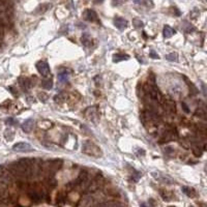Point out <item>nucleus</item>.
I'll return each mask as SVG.
<instances>
[{
	"label": "nucleus",
	"mask_w": 207,
	"mask_h": 207,
	"mask_svg": "<svg viewBox=\"0 0 207 207\" xmlns=\"http://www.w3.org/2000/svg\"><path fill=\"white\" fill-rule=\"evenodd\" d=\"M82 150L84 153L88 154V155H91V156H95V157H99L102 155V150L101 148L98 147L94 143H92L91 141H85L83 143V146H82Z\"/></svg>",
	"instance_id": "1"
},
{
	"label": "nucleus",
	"mask_w": 207,
	"mask_h": 207,
	"mask_svg": "<svg viewBox=\"0 0 207 207\" xmlns=\"http://www.w3.org/2000/svg\"><path fill=\"white\" fill-rule=\"evenodd\" d=\"M103 182H104L103 176L98 175L94 179L90 181L88 183V185L86 186V190H85L86 194H92V193L98 192V190L101 189V186L103 185Z\"/></svg>",
	"instance_id": "2"
},
{
	"label": "nucleus",
	"mask_w": 207,
	"mask_h": 207,
	"mask_svg": "<svg viewBox=\"0 0 207 207\" xmlns=\"http://www.w3.org/2000/svg\"><path fill=\"white\" fill-rule=\"evenodd\" d=\"M89 182H90L89 181V173L87 172L86 170H83V171H81V173L79 174L78 178L76 179L75 182H74V186H76V185L82 186V185H84V184L88 185Z\"/></svg>",
	"instance_id": "3"
},
{
	"label": "nucleus",
	"mask_w": 207,
	"mask_h": 207,
	"mask_svg": "<svg viewBox=\"0 0 207 207\" xmlns=\"http://www.w3.org/2000/svg\"><path fill=\"white\" fill-rule=\"evenodd\" d=\"M12 150L16 152H28V151L33 150V147L27 142H19L12 146Z\"/></svg>",
	"instance_id": "4"
},
{
	"label": "nucleus",
	"mask_w": 207,
	"mask_h": 207,
	"mask_svg": "<svg viewBox=\"0 0 207 207\" xmlns=\"http://www.w3.org/2000/svg\"><path fill=\"white\" fill-rule=\"evenodd\" d=\"M35 66H36L38 73H40L41 76L48 77L50 75V67H49V64H48L46 61H43V60L38 61Z\"/></svg>",
	"instance_id": "5"
},
{
	"label": "nucleus",
	"mask_w": 207,
	"mask_h": 207,
	"mask_svg": "<svg viewBox=\"0 0 207 207\" xmlns=\"http://www.w3.org/2000/svg\"><path fill=\"white\" fill-rule=\"evenodd\" d=\"M84 115L86 116L87 119L92 121H96V119L99 118V110L98 107H90L85 111Z\"/></svg>",
	"instance_id": "6"
},
{
	"label": "nucleus",
	"mask_w": 207,
	"mask_h": 207,
	"mask_svg": "<svg viewBox=\"0 0 207 207\" xmlns=\"http://www.w3.org/2000/svg\"><path fill=\"white\" fill-rule=\"evenodd\" d=\"M0 178L5 179V180H12V174L9 172V170L3 165H0Z\"/></svg>",
	"instance_id": "7"
},
{
	"label": "nucleus",
	"mask_w": 207,
	"mask_h": 207,
	"mask_svg": "<svg viewBox=\"0 0 207 207\" xmlns=\"http://www.w3.org/2000/svg\"><path fill=\"white\" fill-rule=\"evenodd\" d=\"M114 25L119 30H124V29L128 27V21L121 17H116L114 19Z\"/></svg>",
	"instance_id": "8"
},
{
	"label": "nucleus",
	"mask_w": 207,
	"mask_h": 207,
	"mask_svg": "<svg viewBox=\"0 0 207 207\" xmlns=\"http://www.w3.org/2000/svg\"><path fill=\"white\" fill-rule=\"evenodd\" d=\"M34 128V120L32 118H29L27 120H25L22 124V129H23L24 132H30Z\"/></svg>",
	"instance_id": "9"
},
{
	"label": "nucleus",
	"mask_w": 207,
	"mask_h": 207,
	"mask_svg": "<svg viewBox=\"0 0 207 207\" xmlns=\"http://www.w3.org/2000/svg\"><path fill=\"white\" fill-rule=\"evenodd\" d=\"M28 197L30 198V200L31 201H33V202H35V203H37V202H40L41 200V193L38 192V190H30L28 192Z\"/></svg>",
	"instance_id": "10"
},
{
	"label": "nucleus",
	"mask_w": 207,
	"mask_h": 207,
	"mask_svg": "<svg viewBox=\"0 0 207 207\" xmlns=\"http://www.w3.org/2000/svg\"><path fill=\"white\" fill-rule=\"evenodd\" d=\"M85 19L89 22H99L98 15L93 9H87L85 12Z\"/></svg>",
	"instance_id": "11"
},
{
	"label": "nucleus",
	"mask_w": 207,
	"mask_h": 207,
	"mask_svg": "<svg viewBox=\"0 0 207 207\" xmlns=\"http://www.w3.org/2000/svg\"><path fill=\"white\" fill-rule=\"evenodd\" d=\"M19 84H20V86L24 90H28L31 87V82L29 78H23V77L19 78Z\"/></svg>",
	"instance_id": "12"
},
{
	"label": "nucleus",
	"mask_w": 207,
	"mask_h": 207,
	"mask_svg": "<svg viewBox=\"0 0 207 207\" xmlns=\"http://www.w3.org/2000/svg\"><path fill=\"white\" fill-rule=\"evenodd\" d=\"M175 30L172 28V27H170V26H168V25H166L164 27V30H163V33H164V36L165 37H167V38H169V37H171V36H173L174 34H175Z\"/></svg>",
	"instance_id": "13"
},
{
	"label": "nucleus",
	"mask_w": 207,
	"mask_h": 207,
	"mask_svg": "<svg viewBox=\"0 0 207 207\" xmlns=\"http://www.w3.org/2000/svg\"><path fill=\"white\" fill-rule=\"evenodd\" d=\"M92 203V198L88 195L84 196L83 199L80 202V207H89Z\"/></svg>",
	"instance_id": "14"
},
{
	"label": "nucleus",
	"mask_w": 207,
	"mask_h": 207,
	"mask_svg": "<svg viewBox=\"0 0 207 207\" xmlns=\"http://www.w3.org/2000/svg\"><path fill=\"white\" fill-rule=\"evenodd\" d=\"M128 58L129 57L128 56V55H124V54H121V53H117V54L113 55V61H114V62H119V61L128 60Z\"/></svg>",
	"instance_id": "15"
},
{
	"label": "nucleus",
	"mask_w": 207,
	"mask_h": 207,
	"mask_svg": "<svg viewBox=\"0 0 207 207\" xmlns=\"http://www.w3.org/2000/svg\"><path fill=\"white\" fill-rule=\"evenodd\" d=\"M99 206L101 207H123V205L118 201H109V202L104 203V204L99 205Z\"/></svg>",
	"instance_id": "16"
},
{
	"label": "nucleus",
	"mask_w": 207,
	"mask_h": 207,
	"mask_svg": "<svg viewBox=\"0 0 207 207\" xmlns=\"http://www.w3.org/2000/svg\"><path fill=\"white\" fill-rule=\"evenodd\" d=\"M81 41H82V44L84 45V46H86V47H89L90 45H91V37H90V35L87 34V33L83 34V36H82V38H81Z\"/></svg>",
	"instance_id": "17"
},
{
	"label": "nucleus",
	"mask_w": 207,
	"mask_h": 207,
	"mask_svg": "<svg viewBox=\"0 0 207 207\" xmlns=\"http://www.w3.org/2000/svg\"><path fill=\"white\" fill-rule=\"evenodd\" d=\"M69 79V72H66V70H62V72H60L58 74V80H59V82H65Z\"/></svg>",
	"instance_id": "18"
},
{
	"label": "nucleus",
	"mask_w": 207,
	"mask_h": 207,
	"mask_svg": "<svg viewBox=\"0 0 207 207\" xmlns=\"http://www.w3.org/2000/svg\"><path fill=\"white\" fill-rule=\"evenodd\" d=\"M41 86L45 89H51L53 87V81L51 79H44L41 81Z\"/></svg>",
	"instance_id": "19"
},
{
	"label": "nucleus",
	"mask_w": 207,
	"mask_h": 207,
	"mask_svg": "<svg viewBox=\"0 0 207 207\" xmlns=\"http://www.w3.org/2000/svg\"><path fill=\"white\" fill-rule=\"evenodd\" d=\"M182 192L189 197H195V195H196L195 190L190 189V187H189V186H182Z\"/></svg>",
	"instance_id": "20"
},
{
	"label": "nucleus",
	"mask_w": 207,
	"mask_h": 207,
	"mask_svg": "<svg viewBox=\"0 0 207 207\" xmlns=\"http://www.w3.org/2000/svg\"><path fill=\"white\" fill-rule=\"evenodd\" d=\"M65 99H66L65 93H59V94L54 98V101L56 103H63V102H65Z\"/></svg>",
	"instance_id": "21"
},
{
	"label": "nucleus",
	"mask_w": 207,
	"mask_h": 207,
	"mask_svg": "<svg viewBox=\"0 0 207 207\" xmlns=\"http://www.w3.org/2000/svg\"><path fill=\"white\" fill-rule=\"evenodd\" d=\"M14 135H15V132H14V131H12V129H7V131L5 132V138L7 139L8 141H11L14 139Z\"/></svg>",
	"instance_id": "22"
},
{
	"label": "nucleus",
	"mask_w": 207,
	"mask_h": 207,
	"mask_svg": "<svg viewBox=\"0 0 207 207\" xmlns=\"http://www.w3.org/2000/svg\"><path fill=\"white\" fill-rule=\"evenodd\" d=\"M166 59L169 61H177V54L176 53H170L166 55Z\"/></svg>",
	"instance_id": "23"
},
{
	"label": "nucleus",
	"mask_w": 207,
	"mask_h": 207,
	"mask_svg": "<svg viewBox=\"0 0 207 207\" xmlns=\"http://www.w3.org/2000/svg\"><path fill=\"white\" fill-rule=\"evenodd\" d=\"M132 24L136 28H142L143 27V22H141L140 20H138V19H134L132 20Z\"/></svg>",
	"instance_id": "24"
},
{
	"label": "nucleus",
	"mask_w": 207,
	"mask_h": 207,
	"mask_svg": "<svg viewBox=\"0 0 207 207\" xmlns=\"http://www.w3.org/2000/svg\"><path fill=\"white\" fill-rule=\"evenodd\" d=\"M190 93H192L193 95H196L197 93H198V89L196 88L195 85H194L193 83H190Z\"/></svg>",
	"instance_id": "25"
},
{
	"label": "nucleus",
	"mask_w": 207,
	"mask_h": 207,
	"mask_svg": "<svg viewBox=\"0 0 207 207\" xmlns=\"http://www.w3.org/2000/svg\"><path fill=\"white\" fill-rule=\"evenodd\" d=\"M196 115L197 116H200V117H205V111L202 109H198L196 111Z\"/></svg>",
	"instance_id": "26"
},
{
	"label": "nucleus",
	"mask_w": 207,
	"mask_h": 207,
	"mask_svg": "<svg viewBox=\"0 0 207 207\" xmlns=\"http://www.w3.org/2000/svg\"><path fill=\"white\" fill-rule=\"evenodd\" d=\"M5 122H6V124H8V125H12V124H17V123H18V122L16 121L14 118H12V117L6 119Z\"/></svg>",
	"instance_id": "27"
},
{
	"label": "nucleus",
	"mask_w": 207,
	"mask_h": 207,
	"mask_svg": "<svg viewBox=\"0 0 207 207\" xmlns=\"http://www.w3.org/2000/svg\"><path fill=\"white\" fill-rule=\"evenodd\" d=\"M181 107H182V110L185 113H190V108L187 107V105L184 102H181Z\"/></svg>",
	"instance_id": "28"
},
{
	"label": "nucleus",
	"mask_w": 207,
	"mask_h": 207,
	"mask_svg": "<svg viewBox=\"0 0 207 207\" xmlns=\"http://www.w3.org/2000/svg\"><path fill=\"white\" fill-rule=\"evenodd\" d=\"M127 0H113V5H121L122 3H124Z\"/></svg>",
	"instance_id": "29"
},
{
	"label": "nucleus",
	"mask_w": 207,
	"mask_h": 207,
	"mask_svg": "<svg viewBox=\"0 0 207 207\" xmlns=\"http://www.w3.org/2000/svg\"><path fill=\"white\" fill-rule=\"evenodd\" d=\"M47 98H48V96H47L46 94H41H41H40V99H41V102L46 101V99H47Z\"/></svg>",
	"instance_id": "30"
},
{
	"label": "nucleus",
	"mask_w": 207,
	"mask_h": 207,
	"mask_svg": "<svg viewBox=\"0 0 207 207\" xmlns=\"http://www.w3.org/2000/svg\"><path fill=\"white\" fill-rule=\"evenodd\" d=\"M150 57H152V58H158V55L155 54L154 52L152 51V52H150Z\"/></svg>",
	"instance_id": "31"
},
{
	"label": "nucleus",
	"mask_w": 207,
	"mask_h": 207,
	"mask_svg": "<svg viewBox=\"0 0 207 207\" xmlns=\"http://www.w3.org/2000/svg\"><path fill=\"white\" fill-rule=\"evenodd\" d=\"M104 0H94V3H102Z\"/></svg>",
	"instance_id": "32"
},
{
	"label": "nucleus",
	"mask_w": 207,
	"mask_h": 207,
	"mask_svg": "<svg viewBox=\"0 0 207 207\" xmlns=\"http://www.w3.org/2000/svg\"><path fill=\"white\" fill-rule=\"evenodd\" d=\"M141 207H146V204H144V203H143V204L141 205Z\"/></svg>",
	"instance_id": "33"
},
{
	"label": "nucleus",
	"mask_w": 207,
	"mask_h": 207,
	"mask_svg": "<svg viewBox=\"0 0 207 207\" xmlns=\"http://www.w3.org/2000/svg\"><path fill=\"white\" fill-rule=\"evenodd\" d=\"M0 207H4V205H3V204H1V203H0Z\"/></svg>",
	"instance_id": "34"
},
{
	"label": "nucleus",
	"mask_w": 207,
	"mask_h": 207,
	"mask_svg": "<svg viewBox=\"0 0 207 207\" xmlns=\"http://www.w3.org/2000/svg\"><path fill=\"white\" fill-rule=\"evenodd\" d=\"M169 207H175V206H169Z\"/></svg>",
	"instance_id": "35"
}]
</instances>
